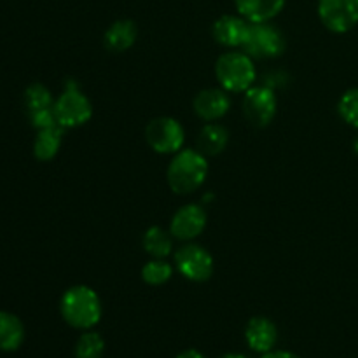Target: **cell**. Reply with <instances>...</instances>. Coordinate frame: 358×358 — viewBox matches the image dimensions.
I'll return each mask as SVG.
<instances>
[{
	"label": "cell",
	"mask_w": 358,
	"mask_h": 358,
	"mask_svg": "<svg viewBox=\"0 0 358 358\" xmlns=\"http://www.w3.org/2000/svg\"><path fill=\"white\" fill-rule=\"evenodd\" d=\"M219 358H248L245 355H241V353H226V355L219 357Z\"/></svg>",
	"instance_id": "27"
},
{
	"label": "cell",
	"mask_w": 358,
	"mask_h": 358,
	"mask_svg": "<svg viewBox=\"0 0 358 358\" xmlns=\"http://www.w3.org/2000/svg\"><path fill=\"white\" fill-rule=\"evenodd\" d=\"M101 301L96 290L87 285H73L59 301L63 320L79 331H91L101 320Z\"/></svg>",
	"instance_id": "2"
},
{
	"label": "cell",
	"mask_w": 358,
	"mask_h": 358,
	"mask_svg": "<svg viewBox=\"0 0 358 358\" xmlns=\"http://www.w3.org/2000/svg\"><path fill=\"white\" fill-rule=\"evenodd\" d=\"M175 268L189 282L205 283L212 278L215 264L206 248L194 241H187L175 252Z\"/></svg>",
	"instance_id": "7"
},
{
	"label": "cell",
	"mask_w": 358,
	"mask_h": 358,
	"mask_svg": "<svg viewBox=\"0 0 358 358\" xmlns=\"http://www.w3.org/2000/svg\"><path fill=\"white\" fill-rule=\"evenodd\" d=\"M206 222H208V213H206L205 206L189 203L173 213L170 220V233L175 240L187 243V241H194L196 238L201 236Z\"/></svg>",
	"instance_id": "10"
},
{
	"label": "cell",
	"mask_w": 358,
	"mask_h": 358,
	"mask_svg": "<svg viewBox=\"0 0 358 358\" xmlns=\"http://www.w3.org/2000/svg\"><path fill=\"white\" fill-rule=\"evenodd\" d=\"M145 140L154 152L173 156L178 150L184 149L185 129L175 117L161 115L147 124Z\"/></svg>",
	"instance_id": "6"
},
{
	"label": "cell",
	"mask_w": 358,
	"mask_h": 358,
	"mask_svg": "<svg viewBox=\"0 0 358 358\" xmlns=\"http://www.w3.org/2000/svg\"><path fill=\"white\" fill-rule=\"evenodd\" d=\"M262 358H301V357L292 352H287V350H271V352L264 353Z\"/></svg>",
	"instance_id": "25"
},
{
	"label": "cell",
	"mask_w": 358,
	"mask_h": 358,
	"mask_svg": "<svg viewBox=\"0 0 358 358\" xmlns=\"http://www.w3.org/2000/svg\"><path fill=\"white\" fill-rule=\"evenodd\" d=\"M23 341V322L9 311H0V352H16Z\"/></svg>",
	"instance_id": "17"
},
{
	"label": "cell",
	"mask_w": 358,
	"mask_h": 358,
	"mask_svg": "<svg viewBox=\"0 0 358 358\" xmlns=\"http://www.w3.org/2000/svg\"><path fill=\"white\" fill-rule=\"evenodd\" d=\"M229 93L222 87H206L201 90L192 100V110L201 121L217 122L229 112Z\"/></svg>",
	"instance_id": "11"
},
{
	"label": "cell",
	"mask_w": 358,
	"mask_h": 358,
	"mask_svg": "<svg viewBox=\"0 0 358 358\" xmlns=\"http://www.w3.org/2000/svg\"><path fill=\"white\" fill-rule=\"evenodd\" d=\"M208 177V157L198 149H182L173 154L166 170L168 187L178 196L198 191Z\"/></svg>",
	"instance_id": "1"
},
{
	"label": "cell",
	"mask_w": 358,
	"mask_h": 358,
	"mask_svg": "<svg viewBox=\"0 0 358 358\" xmlns=\"http://www.w3.org/2000/svg\"><path fill=\"white\" fill-rule=\"evenodd\" d=\"M63 131L62 126H52L48 129H38L37 136L34 142V156L38 161H51L55 159L56 154L59 152L63 143Z\"/></svg>",
	"instance_id": "19"
},
{
	"label": "cell",
	"mask_w": 358,
	"mask_h": 358,
	"mask_svg": "<svg viewBox=\"0 0 358 358\" xmlns=\"http://www.w3.org/2000/svg\"><path fill=\"white\" fill-rule=\"evenodd\" d=\"M245 341L248 348L262 355L275 350L276 341H278V329L275 322L266 317L250 318L245 327Z\"/></svg>",
	"instance_id": "13"
},
{
	"label": "cell",
	"mask_w": 358,
	"mask_h": 358,
	"mask_svg": "<svg viewBox=\"0 0 358 358\" xmlns=\"http://www.w3.org/2000/svg\"><path fill=\"white\" fill-rule=\"evenodd\" d=\"M250 21L245 20L240 14H224L217 17L212 27V37L222 48L241 49L247 38Z\"/></svg>",
	"instance_id": "12"
},
{
	"label": "cell",
	"mask_w": 358,
	"mask_h": 358,
	"mask_svg": "<svg viewBox=\"0 0 358 358\" xmlns=\"http://www.w3.org/2000/svg\"><path fill=\"white\" fill-rule=\"evenodd\" d=\"M285 49V35L271 21L250 23L247 38L241 45V51L247 52L254 59H275L282 56Z\"/></svg>",
	"instance_id": "5"
},
{
	"label": "cell",
	"mask_w": 358,
	"mask_h": 358,
	"mask_svg": "<svg viewBox=\"0 0 358 358\" xmlns=\"http://www.w3.org/2000/svg\"><path fill=\"white\" fill-rule=\"evenodd\" d=\"M243 115L255 128H266L275 119L278 110V100H276L275 90L262 84V86H252L243 93L241 101Z\"/></svg>",
	"instance_id": "8"
},
{
	"label": "cell",
	"mask_w": 358,
	"mask_h": 358,
	"mask_svg": "<svg viewBox=\"0 0 358 358\" xmlns=\"http://www.w3.org/2000/svg\"><path fill=\"white\" fill-rule=\"evenodd\" d=\"M173 240L170 229L166 231L161 226H152L143 233L142 247L152 259H166L173 252Z\"/></svg>",
	"instance_id": "18"
},
{
	"label": "cell",
	"mask_w": 358,
	"mask_h": 358,
	"mask_svg": "<svg viewBox=\"0 0 358 358\" xmlns=\"http://www.w3.org/2000/svg\"><path fill=\"white\" fill-rule=\"evenodd\" d=\"M177 358H206L205 355H203L199 350H194V348H187L184 350V352H180L177 355Z\"/></svg>",
	"instance_id": "26"
},
{
	"label": "cell",
	"mask_w": 358,
	"mask_h": 358,
	"mask_svg": "<svg viewBox=\"0 0 358 358\" xmlns=\"http://www.w3.org/2000/svg\"><path fill=\"white\" fill-rule=\"evenodd\" d=\"M28 117H30V122L34 128L38 129H48L52 128V126H59L58 121H56L55 108H41V110L28 112Z\"/></svg>",
	"instance_id": "24"
},
{
	"label": "cell",
	"mask_w": 358,
	"mask_h": 358,
	"mask_svg": "<svg viewBox=\"0 0 358 358\" xmlns=\"http://www.w3.org/2000/svg\"><path fill=\"white\" fill-rule=\"evenodd\" d=\"M24 105H27L28 112L41 110V108H51L55 107V98H52L51 91L44 84L34 83L24 91Z\"/></svg>",
	"instance_id": "22"
},
{
	"label": "cell",
	"mask_w": 358,
	"mask_h": 358,
	"mask_svg": "<svg viewBox=\"0 0 358 358\" xmlns=\"http://www.w3.org/2000/svg\"><path fill=\"white\" fill-rule=\"evenodd\" d=\"M215 79L227 93H245L255 86L257 80L254 58L241 49H229L227 52H222L215 62Z\"/></svg>",
	"instance_id": "3"
},
{
	"label": "cell",
	"mask_w": 358,
	"mask_h": 358,
	"mask_svg": "<svg viewBox=\"0 0 358 358\" xmlns=\"http://www.w3.org/2000/svg\"><path fill=\"white\" fill-rule=\"evenodd\" d=\"M338 114L352 128L358 129V87L345 91L338 101Z\"/></svg>",
	"instance_id": "23"
},
{
	"label": "cell",
	"mask_w": 358,
	"mask_h": 358,
	"mask_svg": "<svg viewBox=\"0 0 358 358\" xmlns=\"http://www.w3.org/2000/svg\"><path fill=\"white\" fill-rule=\"evenodd\" d=\"M227 143H229V131L226 126L219 124V122H206L196 140V149L205 154L206 157H213L222 154Z\"/></svg>",
	"instance_id": "16"
},
{
	"label": "cell",
	"mask_w": 358,
	"mask_h": 358,
	"mask_svg": "<svg viewBox=\"0 0 358 358\" xmlns=\"http://www.w3.org/2000/svg\"><path fill=\"white\" fill-rule=\"evenodd\" d=\"M105 352V341L98 332L84 331L77 339L76 358H101Z\"/></svg>",
	"instance_id": "21"
},
{
	"label": "cell",
	"mask_w": 358,
	"mask_h": 358,
	"mask_svg": "<svg viewBox=\"0 0 358 358\" xmlns=\"http://www.w3.org/2000/svg\"><path fill=\"white\" fill-rule=\"evenodd\" d=\"M285 3L287 0H234L238 14L250 23L273 21L285 9Z\"/></svg>",
	"instance_id": "15"
},
{
	"label": "cell",
	"mask_w": 358,
	"mask_h": 358,
	"mask_svg": "<svg viewBox=\"0 0 358 358\" xmlns=\"http://www.w3.org/2000/svg\"><path fill=\"white\" fill-rule=\"evenodd\" d=\"M138 38V27L133 20H115L103 34V45L110 52H124L135 45Z\"/></svg>",
	"instance_id": "14"
},
{
	"label": "cell",
	"mask_w": 358,
	"mask_h": 358,
	"mask_svg": "<svg viewBox=\"0 0 358 358\" xmlns=\"http://www.w3.org/2000/svg\"><path fill=\"white\" fill-rule=\"evenodd\" d=\"M55 115L63 129L80 128L93 117V103L73 79L65 80V90L55 100Z\"/></svg>",
	"instance_id": "4"
},
{
	"label": "cell",
	"mask_w": 358,
	"mask_h": 358,
	"mask_svg": "<svg viewBox=\"0 0 358 358\" xmlns=\"http://www.w3.org/2000/svg\"><path fill=\"white\" fill-rule=\"evenodd\" d=\"M318 17L332 34H346L358 24V0H318Z\"/></svg>",
	"instance_id": "9"
},
{
	"label": "cell",
	"mask_w": 358,
	"mask_h": 358,
	"mask_svg": "<svg viewBox=\"0 0 358 358\" xmlns=\"http://www.w3.org/2000/svg\"><path fill=\"white\" fill-rule=\"evenodd\" d=\"M173 276V266L166 259H152L142 268V280L150 287H159L168 283Z\"/></svg>",
	"instance_id": "20"
},
{
	"label": "cell",
	"mask_w": 358,
	"mask_h": 358,
	"mask_svg": "<svg viewBox=\"0 0 358 358\" xmlns=\"http://www.w3.org/2000/svg\"><path fill=\"white\" fill-rule=\"evenodd\" d=\"M353 152L358 156V135L355 136V140H353Z\"/></svg>",
	"instance_id": "28"
}]
</instances>
